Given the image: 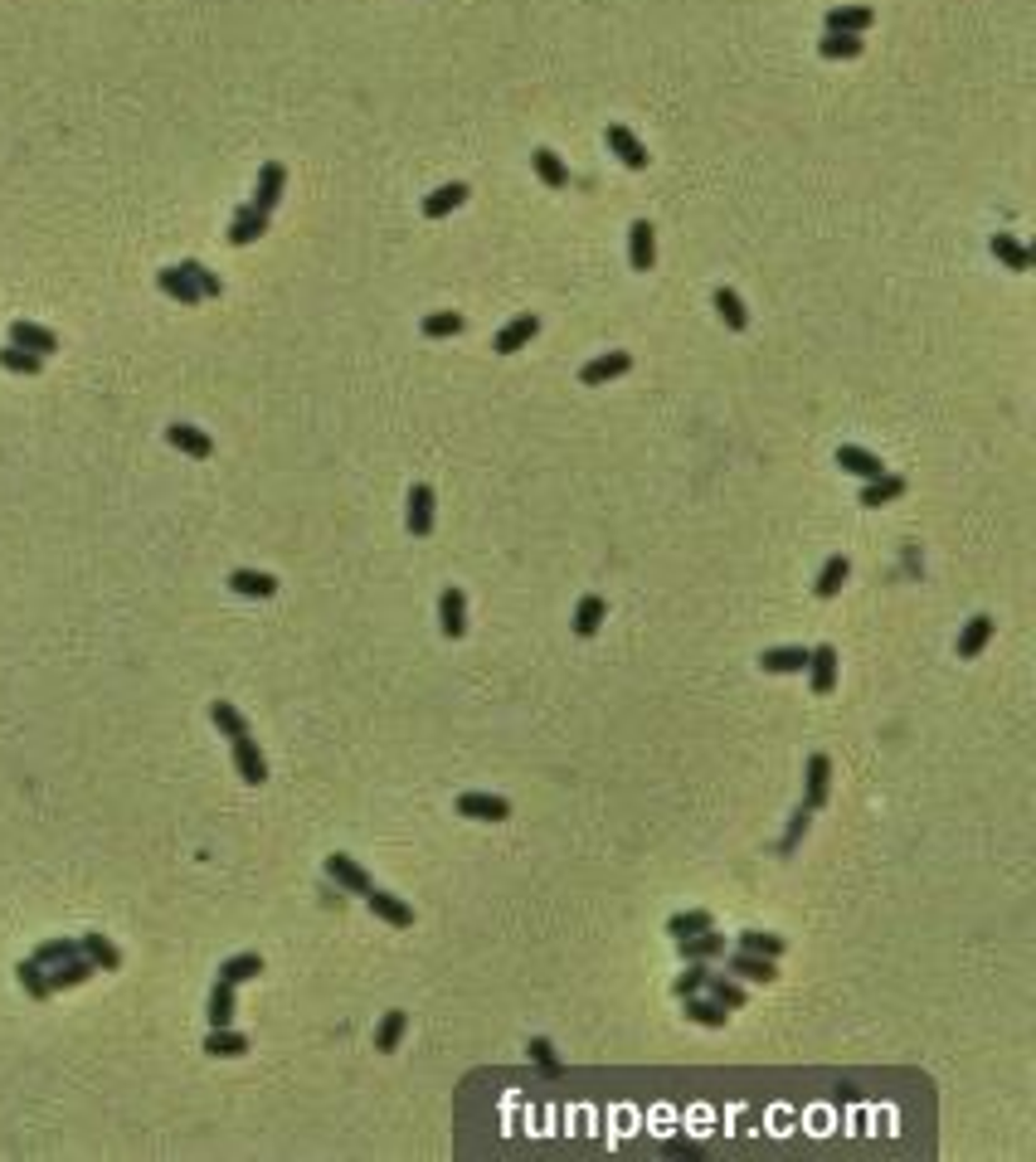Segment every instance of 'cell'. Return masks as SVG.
<instances>
[{"instance_id": "cell-27", "label": "cell", "mask_w": 1036, "mask_h": 1162, "mask_svg": "<svg viewBox=\"0 0 1036 1162\" xmlns=\"http://www.w3.org/2000/svg\"><path fill=\"white\" fill-rule=\"evenodd\" d=\"M827 793H832V759H827V754H813V759H808V798H803V802L817 812V807L827 802Z\"/></svg>"}, {"instance_id": "cell-47", "label": "cell", "mask_w": 1036, "mask_h": 1162, "mask_svg": "<svg viewBox=\"0 0 1036 1162\" xmlns=\"http://www.w3.org/2000/svg\"><path fill=\"white\" fill-rule=\"evenodd\" d=\"M180 272H185V277H190V282L200 287V297H220V292H224V282H220V277H215V272H210L205 263L185 259V263H180Z\"/></svg>"}, {"instance_id": "cell-19", "label": "cell", "mask_w": 1036, "mask_h": 1162, "mask_svg": "<svg viewBox=\"0 0 1036 1162\" xmlns=\"http://www.w3.org/2000/svg\"><path fill=\"white\" fill-rule=\"evenodd\" d=\"M366 904H370V914H375V919H385V924H394V929H409V924H414V909L399 900V896L380 891V886H370V891H366Z\"/></svg>"}, {"instance_id": "cell-25", "label": "cell", "mask_w": 1036, "mask_h": 1162, "mask_svg": "<svg viewBox=\"0 0 1036 1162\" xmlns=\"http://www.w3.org/2000/svg\"><path fill=\"white\" fill-rule=\"evenodd\" d=\"M463 200H468V185H463V180H448V185H438V190L423 200V219H448Z\"/></svg>"}, {"instance_id": "cell-37", "label": "cell", "mask_w": 1036, "mask_h": 1162, "mask_svg": "<svg viewBox=\"0 0 1036 1162\" xmlns=\"http://www.w3.org/2000/svg\"><path fill=\"white\" fill-rule=\"evenodd\" d=\"M715 312H720V321L730 326V331H745L750 326V312H745V302H740V292L735 287H715Z\"/></svg>"}, {"instance_id": "cell-34", "label": "cell", "mask_w": 1036, "mask_h": 1162, "mask_svg": "<svg viewBox=\"0 0 1036 1162\" xmlns=\"http://www.w3.org/2000/svg\"><path fill=\"white\" fill-rule=\"evenodd\" d=\"M706 993H711L720 1007H730V1012H740V1007H745V983H740V978H730V973H706Z\"/></svg>"}, {"instance_id": "cell-29", "label": "cell", "mask_w": 1036, "mask_h": 1162, "mask_svg": "<svg viewBox=\"0 0 1036 1162\" xmlns=\"http://www.w3.org/2000/svg\"><path fill=\"white\" fill-rule=\"evenodd\" d=\"M530 166H535V175H540L550 190H565V185H569V166H565L550 146H535V151H530Z\"/></svg>"}, {"instance_id": "cell-1", "label": "cell", "mask_w": 1036, "mask_h": 1162, "mask_svg": "<svg viewBox=\"0 0 1036 1162\" xmlns=\"http://www.w3.org/2000/svg\"><path fill=\"white\" fill-rule=\"evenodd\" d=\"M725 973L740 978V983H778V958H765V953H750V948H735L725 953Z\"/></svg>"}, {"instance_id": "cell-39", "label": "cell", "mask_w": 1036, "mask_h": 1162, "mask_svg": "<svg viewBox=\"0 0 1036 1162\" xmlns=\"http://www.w3.org/2000/svg\"><path fill=\"white\" fill-rule=\"evenodd\" d=\"M701 929H715V914H711V909H681V914L666 919V934H671V939H691V934H701Z\"/></svg>"}, {"instance_id": "cell-35", "label": "cell", "mask_w": 1036, "mask_h": 1162, "mask_svg": "<svg viewBox=\"0 0 1036 1162\" xmlns=\"http://www.w3.org/2000/svg\"><path fill=\"white\" fill-rule=\"evenodd\" d=\"M988 249H993V259H998V263H1008L1012 272H1032V249H1022L1012 234H993V239H988Z\"/></svg>"}, {"instance_id": "cell-24", "label": "cell", "mask_w": 1036, "mask_h": 1162, "mask_svg": "<svg viewBox=\"0 0 1036 1162\" xmlns=\"http://www.w3.org/2000/svg\"><path fill=\"white\" fill-rule=\"evenodd\" d=\"M263 234H268V215L254 210V205H244V210L234 215V224H229V244H234V249H249Z\"/></svg>"}, {"instance_id": "cell-14", "label": "cell", "mask_w": 1036, "mask_h": 1162, "mask_svg": "<svg viewBox=\"0 0 1036 1162\" xmlns=\"http://www.w3.org/2000/svg\"><path fill=\"white\" fill-rule=\"evenodd\" d=\"M166 443L180 448L185 458H200V462L215 458V438H210L205 428H195V423H171V428H166Z\"/></svg>"}, {"instance_id": "cell-33", "label": "cell", "mask_w": 1036, "mask_h": 1162, "mask_svg": "<svg viewBox=\"0 0 1036 1162\" xmlns=\"http://www.w3.org/2000/svg\"><path fill=\"white\" fill-rule=\"evenodd\" d=\"M866 49V39L862 34H847V29H827L822 39H817V54L822 59H857Z\"/></svg>"}, {"instance_id": "cell-28", "label": "cell", "mask_w": 1036, "mask_h": 1162, "mask_svg": "<svg viewBox=\"0 0 1036 1162\" xmlns=\"http://www.w3.org/2000/svg\"><path fill=\"white\" fill-rule=\"evenodd\" d=\"M229 589H234L239 599H272V594H277V579L263 574V569H234V574H229Z\"/></svg>"}, {"instance_id": "cell-22", "label": "cell", "mask_w": 1036, "mask_h": 1162, "mask_svg": "<svg viewBox=\"0 0 1036 1162\" xmlns=\"http://www.w3.org/2000/svg\"><path fill=\"white\" fill-rule=\"evenodd\" d=\"M906 487H910L906 477H896V472H881L876 482H866V487H862V497H857V502H862L866 511H876V507H891V502H901V497H906Z\"/></svg>"}, {"instance_id": "cell-42", "label": "cell", "mask_w": 1036, "mask_h": 1162, "mask_svg": "<svg viewBox=\"0 0 1036 1162\" xmlns=\"http://www.w3.org/2000/svg\"><path fill=\"white\" fill-rule=\"evenodd\" d=\"M205 1017H210V1027H229V1022H234V988H229L224 978L210 988V1007H205Z\"/></svg>"}, {"instance_id": "cell-16", "label": "cell", "mask_w": 1036, "mask_h": 1162, "mask_svg": "<svg viewBox=\"0 0 1036 1162\" xmlns=\"http://www.w3.org/2000/svg\"><path fill=\"white\" fill-rule=\"evenodd\" d=\"M676 948H681L686 963H711V958H725L730 939L715 934V929H701V934H691V939H676Z\"/></svg>"}, {"instance_id": "cell-44", "label": "cell", "mask_w": 1036, "mask_h": 1162, "mask_svg": "<svg viewBox=\"0 0 1036 1162\" xmlns=\"http://www.w3.org/2000/svg\"><path fill=\"white\" fill-rule=\"evenodd\" d=\"M468 321H463V312H433V316H423V336L428 341H448V336H458Z\"/></svg>"}, {"instance_id": "cell-23", "label": "cell", "mask_w": 1036, "mask_h": 1162, "mask_svg": "<svg viewBox=\"0 0 1036 1162\" xmlns=\"http://www.w3.org/2000/svg\"><path fill=\"white\" fill-rule=\"evenodd\" d=\"M156 287H161L171 302H180V307H200V302H205V297H200V287H195V282H190L180 267H161V272H156Z\"/></svg>"}, {"instance_id": "cell-41", "label": "cell", "mask_w": 1036, "mask_h": 1162, "mask_svg": "<svg viewBox=\"0 0 1036 1162\" xmlns=\"http://www.w3.org/2000/svg\"><path fill=\"white\" fill-rule=\"evenodd\" d=\"M263 973V958L259 953H234V958H224L220 963V978L229 983V988H239V983H249V978H259Z\"/></svg>"}, {"instance_id": "cell-18", "label": "cell", "mask_w": 1036, "mask_h": 1162, "mask_svg": "<svg viewBox=\"0 0 1036 1162\" xmlns=\"http://www.w3.org/2000/svg\"><path fill=\"white\" fill-rule=\"evenodd\" d=\"M876 24V10L871 5H832L822 15V29H847V34H866Z\"/></svg>"}, {"instance_id": "cell-15", "label": "cell", "mask_w": 1036, "mask_h": 1162, "mask_svg": "<svg viewBox=\"0 0 1036 1162\" xmlns=\"http://www.w3.org/2000/svg\"><path fill=\"white\" fill-rule=\"evenodd\" d=\"M326 876H331V881H336L341 891H351V896H366V891L375 886V881L366 876V866H361V861H351L346 851H336V856H326Z\"/></svg>"}, {"instance_id": "cell-36", "label": "cell", "mask_w": 1036, "mask_h": 1162, "mask_svg": "<svg viewBox=\"0 0 1036 1162\" xmlns=\"http://www.w3.org/2000/svg\"><path fill=\"white\" fill-rule=\"evenodd\" d=\"M205 1050H210V1055H220V1060H234V1055H244V1050H249V1036L234 1032V1027H210V1036H205Z\"/></svg>"}, {"instance_id": "cell-40", "label": "cell", "mask_w": 1036, "mask_h": 1162, "mask_svg": "<svg viewBox=\"0 0 1036 1162\" xmlns=\"http://www.w3.org/2000/svg\"><path fill=\"white\" fill-rule=\"evenodd\" d=\"M735 948H750V953H765V958H783L788 939L783 934H765V929H745V934H735Z\"/></svg>"}, {"instance_id": "cell-46", "label": "cell", "mask_w": 1036, "mask_h": 1162, "mask_svg": "<svg viewBox=\"0 0 1036 1162\" xmlns=\"http://www.w3.org/2000/svg\"><path fill=\"white\" fill-rule=\"evenodd\" d=\"M0 365H5L10 375H39V370H44V356L20 351V346H5V351H0Z\"/></svg>"}, {"instance_id": "cell-26", "label": "cell", "mask_w": 1036, "mask_h": 1162, "mask_svg": "<svg viewBox=\"0 0 1036 1162\" xmlns=\"http://www.w3.org/2000/svg\"><path fill=\"white\" fill-rule=\"evenodd\" d=\"M78 948L93 958V968H98V973H118V968H123V953H118V944H113L108 934H83V939H78Z\"/></svg>"}, {"instance_id": "cell-21", "label": "cell", "mask_w": 1036, "mask_h": 1162, "mask_svg": "<svg viewBox=\"0 0 1036 1162\" xmlns=\"http://www.w3.org/2000/svg\"><path fill=\"white\" fill-rule=\"evenodd\" d=\"M98 968H93V958L88 953H69V958H59L54 963V973H49V988L54 993H64V988H78V983H88Z\"/></svg>"}, {"instance_id": "cell-50", "label": "cell", "mask_w": 1036, "mask_h": 1162, "mask_svg": "<svg viewBox=\"0 0 1036 1162\" xmlns=\"http://www.w3.org/2000/svg\"><path fill=\"white\" fill-rule=\"evenodd\" d=\"M706 973H711L706 963H691V968L676 978V988H671V993H676V997H691V993H701V988H706Z\"/></svg>"}, {"instance_id": "cell-9", "label": "cell", "mask_w": 1036, "mask_h": 1162, "mask_svg": "<svg viewBox=\"0 0 1036 1162\" xmlns=\"http://www.w3.org/2000/svg\"><path fill=\"white\" fill-rule=\"evenodd\" d=\"M535 336H540V316H535V312H525V316L507 321V326L497 331L492 351H497V356H517V351H525V346H530Z\"/></svg>"}, {"instance_id": "cell-8", "label": "cell", "mask_w": 1036, "mask_h": 1162, "mask_svg": "<svg viewBox=\"0 0 1036 1162\" xmlns=\"http://www.w3.org/2000/svg\"><path fill=\"white\" fill-rule=\"evenodd\" d=\"M628 370H633V356H628V351H609V356H594V361L579 370V385L599 389V385H609V380H618V375H628Z\"/></svg>"}, {"instance_id": "cell-30", "label": "cell", "mask_w": 1036, "mask_h": 1162, "mask_svg": "<svg viewBox=\"0 0 1036 1162\" xmlns=\"http://www.w3.org/2000/svg\"><path fill=\"white\" fill-rule=\"evenodd\" d=\"M847 579H852V559H847V555H832V559L822 564V574H817L813 594H817V599H837Z\"/></svg>"}, {"instance_id": "cell-20", "label": "cell", "mask_w": 1036, "mask_h": 1162, "mask_svg": "<svg viewBox=\"0 0 1036 1162\" xmlns=\"http://www.w3.org/2000/svg\"><path fill=\"white\" fill-rule=\"evenodd\" d=\"M837 467H842V472H852V477H862V482H876V477L886 472V462H881L876 453H866V448H852V443H842V448H837Z\"/></svg>"}, {"instance_id": "cell-11", "label": "cell", "mask_w": 1036, "mask_h": 1162, "mask_svg": "<svg viewBox=\"0 0 1036 1162\" xmlns=\"http://www.w3.org/2000/svg\"><path fill=\"white\" fill-rule=\"evenodd\" d=\"M993 633H998V623L988 618V613H973L968 623H963V633H959V643H954V652H959V661H973V656H983V647L993 643Z\"/></svg>"}, {"instance_id": "cell-12", "label": "cell", "mask_w": 1036, "mask_h": 1162, "mask_svg": "<svg viewBox=\"0 0 1036 1162\" xmlns=\"http://www.w3.org/2000/svg\"><path fill=\"white\" fill-rule=\"evenodd\" d=\"M229 745H234V769H239V778H244L249 788H263V783H268V759H263V750L254 745V735L229 740Z\"/></svg>"}, {"instance_id": "cell-31", "label": "cell", "mask_w": 1036, "mask_h": 1162, "mask_svg": "<svg viewBox=\"0 0 1036 1162\" xmlns=\"http://www.w3.org/2000/svg\"><path fill=\"white\" fill-rule=\"evenodd\" d=\"M604 618H609V604L599 594H584L579 608H574V638H594L604 628Z\"/></svg>"}, {"instance_id": "cell-17", "label": "cell", "mask_w": 1036, "mask_h": 1162, "mask_svg": "<svg viewBox=\"0 0 1036 1162\" xmlns=\"http://www.w3.org/2000/svg\"><path fill=\"white\" fill-rule=\"evenodd\" d=\"M628 263H633V272H652V263H657V229L648 219L628 224Z\"/></svg>"}, {"instance_id": "cell-10", "label": "cell", "mask_w": 1036, "mask_h": 1162, "mask_svg": "<svg viewBox=\"0 0 1036 1162\" xmlns=\"http://www.w3.org/2000/svg\"><path fill=\"white\" fill-rule=\"evenodd\" d=\"M404 525H409V535H414V540H423V535L433 530V487H428V482H414V487H409V511H404Z\"/></svg>"}, {"instance_id": "cell-6", "label": "cell", "mask_w": 1036, "mask_h": 1162, "mask_svg": "<svg viewBox=\"0 0 1036 1162\" xmlns=\"http://www.w3.org/2000/svg\"><path fill=\"white\" fill-rule=\"evenodd\" d=\"M808 652H813V647H803V643L765 647V652H760V671H769V676H803V671H808Z\"/></svg>"}, {"instance_id": "cell-49", "label": "cell", "mask_w": 1036, "mask_h": 1162, "mask_svg": "<svg viewBox=\"0 0 1036 1162\" xmlns=\"http://www.w3.org/2000/svg\"><path fill=\"white\" fill-rule=\"evenodd\" d=\"M525 1050H530V1060H535V1065H540L545 1075H560V1060H555V1045H550L545 1036H530V1045H525Z\"/></svg>"}, {"instance_id": "cell-7", "label": "cell", "mask_w": 1036, "mask_h": 1162, "mask_svg": "<svg viewBox=\"0 0 1036 1162\" xmlns=\"http://www.w3.org/2000/svg\"><path fill=\"white\" fill-rule=\"evenodd\" d=\"M604 141H609V151H614V156H618V161H623L628 170H648V161H652L648 146H643V141H638L633 131L623 127V122H609Z\"/></svg>"}, {"instance_id": "cell-13", "label": "cell", "mask_w": 1036, "mask_h": 1162, "mask_svg": "<svg viewBox=\"0 0 1036 1162\" xmlns=\"http://www.w3.org/2000/svg\"><path fill=\"white\" fill-rule=\"evenodd\" d=\"M10 346L20 351H34V356H54L59 351V336L39 321H10Z\"/></svg>"}, {"instance_id": "cell-45", "label": "cell", "mask_w": 1036, "mask_h": 1162, "mask_svg": "<svg viewBox=\"0 0 1036 1162\" xmlns=\"http://www.w3.org/2000/svg\"><path fill=\"white\" fill-rule=\"evenodd\" d=\"M15 973H20V988H25V993H29L34 1002H44V997H54V988H49V978H44V968H39L34 958H25V963H20Z\"/></svg>"}, {"instance_id": "cell-3", "label": "cell", "mask_w": 1036, "mask_h": 1162, "mask_svg": "<svg viewBox=\"0 0 1036 1162\" xmlns=\"http://www.w3.org/2000/svg\"><path fill=\"white\" fill-rule=\"evenodd\" d=\"M438 633L448 643H458L468 633V594L458 584H443V594H438Z\"/></svg>"}, {"instance_id": "cell-2", "label": "cell", "mask_w": 1036, "mask_h": 1162, "mask_svg": "<svg viewBox=\"0 0 1036 1162\" xmlns=\"http://www.w3.org/2000/svg\"><path fill=\"white\" fill-rule=\"evenodd\" d=\"M837 671H842V656L832 643H817L808 652V686L813 696H832L837 691Z\"/></svg>"}, {"instance_id": "cell-43", "label": "cell", "mask_w": 1036, "mask_h": 1162, "mask_svg": "<svg viewBox=\"0 0 1036 1162\" xmlns=\"http://www.w3.org/2000/svg\"><path fill=\"white\" fill-rule=\"evenodd\" d=\"M404 1032H409V1012H399V1007H394V1012H385V1022L375 1027V1050H385V1055H389V1050H399Z\"/></svg>"}, {"instance_id": "cell-32", "label": "cell", "mask_w": 1036, "mask_h": 1162, "mask_svg": "<svg viewBox=\"0 0 1036 1162\" xmlns=\"http://www.w3.org/2000/svg\"><path fill=\"white\" fill-rule=\"evenodd\" d=\"M681 1002H686V1017H691L696 1027H711V1032H720V1027L730 1022V1007H720L715 997H696V993H691V997H681Z\"/></svg>"}, {"instance_id": "cell-48", "label": "cell", "mask_w": 1036, "mask_h": 1162, "mask_svg": "<svg viewBox=\"0 0 1036 1162\" xmlns=\"http://www.w3.org/2000/svg\"><path fill=\"white\" fill-rule=\"evenodd\" d=\"M69 953H83V948H78L74 939H49V944H39V948H34V963H39V968H49V963L69 958Z\"/></svg>"}, {"instance_id": "cell-38", "label": "cell", "mask_w": 1036, "mask_h": 1162, "mask_svg": "<svg viewBox=\"0 0 1036 1162\" xmlns=\"http://www.w3.org/2000/svg\"><path fill=\"white\" fill-rule=\"evenodd\" d=\"M210 720H215V730H220L224 740H244V735H249V720H244L229 701H210Z\"/></svg>"}, {"instance_id": "cell-4", "label": "cell", "mask_w": 1036, "mask_h": 1162, "mask_svg": "<svg viewBox=\"0 0 1036 1162\" xmlns=\"http://www.w3.org/2000/svg\"><path fill=\"white\" fill-rule=\"evenodd\" d=\"M458 817H472V822H507L512 817V802L502 793H458Z\"/></svg>"}, {"instance_id": "cell-5", "label": "cell", "mask_w": 1036, "mask_h": 1162, "mask_svg": "<svg viewBox=\"0 0 1036 1162\" xmlns=\"http://www.w3.org/2000/svg\"><path fill=\"white\" fill-rule=\"evenodd\" d=\"M282 190H287V166L282 161H263L259 170V190H254V210H263V215H272L277 205H282Z\"/></svg>"}, {"instance_id": "cell-51", "label": "cell", "mask_w": 1036, "mask_h": 1162, "mask_svg": "<svg viewBox=\"0 0 1036 1162\" xmlns=\"http://www.w3.org/2000/svg\"><path fill=\"white\" fill-rule=\"evenodd\" d=\"M808 817H813V807L803 802V807H798V817H793V827H788V842H783V851H793V842L808 832Z\"/></svg>"}]
</instances>
